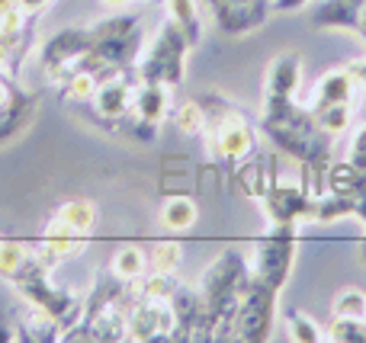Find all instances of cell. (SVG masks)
<instances>
[{"instance_id":"cell-28","label":"cell","mask_w":366,"mask_h":343,"mask_svg":"<svg viewBox=\"0 0 366 343\" xmlns=\"http://www.w3.org/2000/svg\"><path fill=\"white\" fill-rule=\"evenodd\" d=\"M347 164L354 167V170H360L366 177V122L354 132V138H350V148H347Z\"/></svg>"},{"instance_id":"cell-30","label":"cell","mask_w":366,"mask_h":343,"mask_svg":"<svg viewBox=\"0 0 366 343\" xmlns=\"http://www.w3.org/2000/svg\"><path fill=\"white\" fill-rule=\"evenodd\" d=\"M13 93H16V87H10L6 81H0V109H6L13 103Z\"/></svg>"},{"instance_id":"cell-5","label":"cell","mask_w":366,"mask_h":343,"mask_svg":"<svg viewBox=\"0 0 366 343\" xmlns=\"http://www.w3.org/2000/svg\"><path fill=\"white\" fill-rule=\"evenodd\" d=\"M277 289L254 280L247 273V282L241 289L238 321H234V340H267L273 331V312H277Z\"/></svg>"},{"instance_id":"cell-17","label":"cell","mask_w":366,"mask_h":343,"mask_svg":"<svg viewBox=\"0 0 366 343\" xmlns=\"http://www.w3.org/2000/svg\"><path fill=\"white\" fill-rule=\"evenodd\" d=\"M167 19L187 36L189 48H196L202 39V19H199V4L196 0H164Z\"/></svg>"},{"instance_id":"cell-24","label":"cell","mask_w":366,"mask_h":343,"mask_svg":"<svg viewBox=\"0 0 366 343\" xmlns=\"http://www.w3.org/2000/svg\"><path fill=\"white\" fill-rule=\"evenodd\" d=\"M174 126L183 135H202V128H206V106L199 100L180 103L177 113H174Z\"/></svg>"},{"instance_id":"cell-20","label":"cell","mask_w":366,"mask_h":343,"mask_svg":"<svg viewBox=\"0 0 366 343\" xmlns=\"http://www.w3.org/2000/svg\"><path fill=\"white\" fill-rule=\"evenodd\" d=\"M145 257H148V270H154V273H177L183 247L177 241H154L145 250Z\"/></svg>"},{"instance_id":"cell-34","label":"cell","mask_w":366,"mask_h":343,"mask_svg":"<svg viewBox=\"0 0 366 343\" xmlns=\"http://www.w3.org/2000/svg\"><path fill=\"white\" fill-rule=\"evenodd\" d=\"M103 4H109V6H126V4H132V0H103Z\"/></svg>"},{"instance_id":"cell-33","label":"cell","mask_w":366,"mask_h":343,"mask_svg":"<svg viewBox=\"0 0 366 343\" xmlns=\"http://www.w3.org/2000/svg\"><path fill=\"white\" fill-rule=\"evenodd\" d=\"M16 6H23V0H0V19H4L6 13H13Z\"/></svg>"},{"instance_id":"cell-31","label":"cell","mask_w":366,"mask_h":343,"mask_svg":"<svg viewBox=\"0 0 366 343\" xmlns=\"http://www.w3.org/2000/svg\"><path fill=\"white\" fill-rule=\"evenodd\" d=\"M49 4H51V0H23V10L32 13V16H39V13H42Z\"/></svg>"},{"instance_id":"cell-26","label":"cell","mask_w":366,"mask_h":343,"mask_svg":"<svg viewBox=\"0 0 366 343\" xmlns=\"http://www.w3.org/2000/svg\"><path fill=\"white\" fill-rule=\"evenodd\" d=\"M100 83H103V77L97 74V71H77V74H71L68 83H64V96L77 100V103H87V100H94Z\"/></svg>"},{"instance_id":"cell-1","label":"cell","mask_w":366,"mask_h":343,"mask_svg":"<svg viewBox=\"0 0 366 343\" xmlns=\"http://www.w3.org/2000/svg\"><path fill=\"white\" fill-rule=\"evenodd\" d=\"M260 128L283 154L302 160V167L331 164V135L318 126V119L309 109L296 106L292 96H264Z\"/></svg>"},{"instance_id":"cell-14","label":"cell","mask_w":366,"mask_h":343,"mask_svg":"<svg viewBox=\"0 0 366 343\" xmlns=\"http://www.w3.org/2000/svg\"><path fill=\"white\" fill-rule=\"evenodd\" d=\"M36 106H39L36 93H23V90L13 93L10 106L0 109V145H6L10 138H16V135L29 126L32 116H36Z\"/></svg>"},{"instance_id":"cell-21","label":"cell","mask_w":366,"mask_h":343,"mask_svg":"<svg viewBox=\"0 0 366 343\" xmlns=\"http://www.w3.org/2000/svg\"><path fill=\"white\" fill-rule=\"evenodd\" d=\"M135 286H139V292L145 295V299H154V302H171V295L177 292V276L174 273H154V270H148L142 280H135Z\"/></svg>"},{"instance_id":"cell-6","label":"cell","mask_w":366,"mask_h":343,"mask_svg":"<svg viewBox=\"0 0 366 343\" xmlns=\"http://www.w3.org/2000/svg\"><path fill=\"white\" fill-rule=\"evenodd\" d=\"M260 203H264L270 225H292V228H299V225L312 222V215H315V196L299 180H277Z\"/></svg>"},{"instance_id":"cell-25","label":"cell","mask_w":366,"mask_h":343,"mask_svg":"<svg viewBox=\"0 0 366 343\" xmlns=\"http://www.w3.org/2000/svg\"><path fill=\"white\" fill-rule=\"evenodd\" d=\"M26 260H29V247L23 241H4L0 237V276L4 280H13L26 267Z\"/></svg>"},{"instance_id":"cell-19","label":"cell","mask_w":366,"mask_h":343,"mask_svg":"<svg viewBox=\"0 0 366 343\" xmlns=\"http://www.w3.org/2000/svg\"><path fill=\"white\" fill-rule=\"evenodd\" d=\"M55 218L64 222L68 228L87 235V231L97 225V205L90 203V199H68V203H61L55 209Z\"/></svg>"},{"instance_id":"cell-7","label":"cell","mask_w":366,"mask_h":343,"mask_svg":"<svg viewBox=\"0 0 366 343\" xmlns=\"http://www.w3.org/2000/svg\"><path fill=\"white\" fill-rule=\"evenodd\" d=\"M167 113H171V87L139 81L132 113L126 116V119H132V132L142 135L145 141H154L158 138V126L167 119Z\"/></svg>"},{"instance_id":"cell-29","label":"cell","mask_w":366,"mask_h":343,"mask_svg":"<svg viewBox=\"0 0 366 343\" xmlns=\"http://www.w3.org/2000/svg\"><path fill=\"white\" fill-rule=\"evenodd\" d=\"M344 71H347V74L354 77L357 87H366V55L354 58V61H347V64H344Z\"/></svg>"},{"instance_id":"cell-13","label":"cell","mask_w":366,"mask_h":343,"mask_svg":"<svg viewBox=\"0 0 366 343\" xmlns=\"http://www.w3.org/2000/svg\"><path fill=\"white\" fill-rule=\"evenodd\" d=\"M299 77H302V61L296 51H283L270 61L267 68V83H264V96H296L299 90Z\"/></svg>"},{"instance_id":"cell-3","label":"cell","mask_w":366,"mask_h":343,"mask_svg":"<svg viewBox=\"0 0 366 343\" xmlns=\"http://www.w3.org/2000/svg\"><path fill=\"white\" fill-rule=\"evenodd\" d=\"M187 51H189L187 36L167 19L158 29V36H154L152 48L145 51V58L135 61V74H139V81L177 87L183 81V74H187Z\"/></svg>"},{"instance_id":"cell-10","label":"cell","mask_w":366,"mask_h":343,"mask_svg":"<svg viewBox=\"0 0 366 343\" xmlns=\"http://www.w3.org/2000/svg\"><path fill=\"white\" fill-rule=\"evenodd\" d=\"M360 93H363V87H357L354 77H350L344 68H335V71L318 77L305 109H309L312 116H318L322 109H331V106H357V103H360Z\"/></svg>"},{"instance_id":"cell-23","label":"cell","mask_w":366,"mask_h":343,"mask_svg":"<svg viewBox=\"0 0 366 343\" xmlns=\"http://www.w3.org/2000/svg\"><path fill=\"white\" fill-rule=\"evenodd\" d=\"M286 331H290V337L299 340V343H322V340H328L322 327H318L305 312H296V308H292V312H286Z\"/></svg>"},{"instance_id":"cell-4","label":"cell","mask_w":366,"mask_h":343,"mask_svg":"<svg viewBox=\"0 0 366 343\" xmlns=\"http://www.w3.org/2000/svg\"><path fill=\"white\" fill-rule=\"evenodd\" d=\"M292 254H296V228L292 225H273L267 237H260L257 247H254L251 276L280 292L292 270Z\"/></svg>"},{"instance_id":"cell-27","label":"cell","mask_w":366,"mask_h":343,"mask_svg":"<svg viewBox=\"0 0 366 343\" xmlns=\"http://www.w3.org/2000/svg\"><path fill=\"white\" fill-rule=\"evenodd\" d=\"M331 314L341 318H366V292L360 289H341L331 302Z\"/></svg>"},{"instance_id":"cell-22","label":"cell","mask_w":366,"mask_h":343,"mask_svg":"<svg viewBox=\"0 0 366 343\" xmlns=\"http://www.w3.org/2000/svg\"><path fill=\"white\" fill-rule=\"evenodd\" d=\"M325 337L335 343H366V318H341L331 314V324Z\"/></svg>"},{"instance_id":"cell-2","label":"cell","mask_w":366,"mask_h":343,"mask_svg":"<svg viewBox=\"0 0 366 343\" xmlns=\"http://www.w3.org/2000/svg\"><path fill=\"white\" fill-rule=\"evenodd\" d=\"M199 103L206 106L202 138H206L209 158H215L219 164L238 167L244 158L257 154V132L234 103L222 100V96H206Z\"/></svg>"},{"instance_id":"cell-12","label":"cell","mask_w":366,"mask_h":343,"mask_svg":"<svg viewBox=\"0 0 366 343\" xmlns=\"http://www.w3.org/2000/svg\"><path fill=\"white\" fill-rule=\"evenodd\" d=\"M234 180H238V190L244 193L247 199H264L270 193V186L277 183V170H273V160L270 158H244L234 170Z\"/></svg>"},{"instance_id":"cell-15","label":"cell","mask_w":366,"mask_h":343,"mask_svg":"<svg viewBox=\"0 0 366 343\" xmlns=\"http://www.w3.org/2000/svg\"><path fill=\"white\" fill-rule=\"evenodd\" d=\"M196 215H199V209H196V199L193 196L174 193V196H167L164 203H161V225H164L167 231H174V235L193 228Z\"/></svg>"},{"instance_id":"cell-8","label":"cell","mask_w":366,"mask_h":343,"mask_svg":"<svg viewBox=\"0 0 366 343\" xmlns=\"http://www.w3.org/2000/svg\"><path fill=\"white\" fill-rule=\"evenodd\" d=\"M209 10H212V19L222 32L228 36H244V32H254L257 26L267 23L270 16V0H206Z\"/></svg>"},{"instance_id":"cell-16","label":"cell","mask_w":366,"mask_h":343,"mask_svg":"<svg viewBox=\"0 0 366 343\" xmlns=\"http://www.w3.org/2000/svg\"><path fill=\"white\" fill-rule=\"evenodd\" d=\"M363 0H328L312 13V23L315 26H337V29H357V19H360Z\"/></svg>"},{"instance_id":"cell-32","label":"cell","mask_w":366,"mask_h":343,"mask_svg":"<svg viewBox=\"0 0 366 343\" xmlns=\"http://www.w3.org/2000/svg\"><path fill=\"white\" fill-rule=\"evenodd\" d=\"M10 340H19V337H16V331H13V327L0 318V343H10Z\"/></svg>"},{"instance_id":"cell-9","label":"cell","mask_w":366,"mask_h":343,"mask_svg":"<svg viewBox=\"0 0 366 343\" xmlns=\"http://www.w3.org/2000/svg\"><path fill=\"white\" fill-rule=\"evenodd\" d=\"M135 90H139V74H135V68L116 71V74L107 77L94 93L97 116H103V119H109V122H122L129 113H132Z\"/></svg>"},{"instance_id":"cell-18","label":"cell","mask_w":366,"mask_h":343,"mask_svg":"<svg viewBox=\"0 0 366 343\" xmlns=\"http://www.w3.org/2000/svg\"><path fill=\"white\" fill-rule=\"evenodd\" d=\"M109 273L116 276V280H122V282H135V280H142V276L148 273V257H145V250L142 247H119L116 250V257H113V263H109Z\"/></svg>"},{"instance_id":"cell-11","label":"cell","mask_w":366,"mask_h":343,"mask_svg":"<svg viewBox=\"0 0 366 343\" xmlns=\"http://www.w3.org/2000/svg\"><path fill=\"white\" fill-rule=\"evenodd\" d=\"M84 244H87V235H81V231L68 228L64 222H58V218L51 215L49 225H45V231H42V241H39L36 254L42 257L45 267H55V263L68 260L71 254H77Z\"/></svg>"}]
</instances>
